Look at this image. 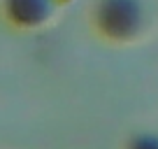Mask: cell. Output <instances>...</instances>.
Returning <instances> with one entry per match:
<instances>
[{
	"label": "cell",
	"mask_w": 158,
	"mask_h": 149,
	"mask_svg": "<svg viewBox=\"0 0 158 149\" xmlns=\"http://www.w3.org/2000/svg\"><path fill=\"white\" fill-rule=\"evenodd\" d=\"M135 10L130 7V2H116V0H112L107 5V14H105V19H107L109 28L112 30H130V23L135 21Z\"/></svg>",
	"instance_id": "7a4b0ae2"
},
{
	"label": "cell",
	"mask_w": 158,
	"mask_h": 149,
	"mask_svg": "<svg viewBox=\"0 0 158 149\" xmlns=\"http://www.w3.org/2000/svg\"><path fill=\"white\" fill-rule=\"evenodd\" d=\"M47 7H49L47 0H10L12 16L16 21H23V23L42 21L44 14H47Z\"/></svg>",
	"instance_id": "6da1fadb"
}]
</instances>
